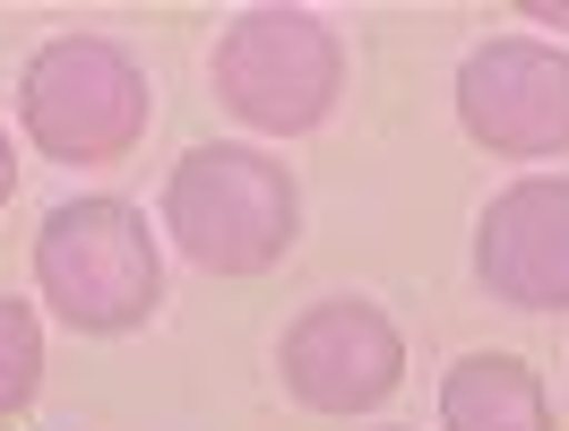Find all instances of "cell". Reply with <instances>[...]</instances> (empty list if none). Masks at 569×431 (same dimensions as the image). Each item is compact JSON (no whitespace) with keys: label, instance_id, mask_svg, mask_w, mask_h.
<instances>
[{"label":"cell","instance_id":"1","mask_svg":"<svg viewBox=\"0 0 569 431\" xmlns=\"http://www.w3.org/2000/svg\"><path fill=\"white\" fill-rule=\"evenodd\" d=\"M164 233L208 277H268L302 233L293 173L259 147H190L164 181Z\"/></svg>","mask_w":569,"mask_h":431},{"label":"cell","instance_id":"2","mask_svg":"<svg viewBox=\"0 0 569 431\" xmlns=\"http://www.w3.org/2000/svg\"><path fill=\"white\" fill-rule=\"evenodd\" d=\"M36 285L87 337H121L164 302V259L130 199H70L36 233Z\"/></svg>","mask_w":569,"mask_h":431},{"label":"cell","instance_id":"3","mask_svg":"<svg viewBox=\"0 0 569 431\" xmlns=\"http://www.w3.org/2000/svg\"><path fill=\"white\" fill-rule=\"evenodd\" d=\"M147 70L104 36H61L43 43L18 78V121L52 164H121L147 139Z\"/></svg>","mask_w":569,"mask_h":431},{"label":"cell","instance_id":"4","mask_svg":"<svg viewBox=\"0 0 569 431\" xmlns=\"http://www.w3.org/2000/svg\"><path fill=\"white\" fill-rule=\"evenodd\" d=\"M216 104L250 121V130H277V139H302L337 112V87H346V52L311 9H242L224 36H216Z\"/></svg>","mask_w":569,"mask_h":431},{"label":"cell","instance_id":"5","mask_svg":"<svg viewBox=\"0 0 569 431\" xmlns=\"http://www.w3.org/2000/svg\"><path fill=\"white\" fill-rule=\"evenodd\" d=\"M458 121L492 156H561L569 147V52L527 36H500L466 52L458 70Z\"/></svg>","mask_w":569,"mask_h":431},{"label":"cell","instance_id":"6","mask_svg":"<svg viewBox=\"0 0 569 431\" xmlns=\"http://www.w3.org/2000/svg\"><path fill=\"white\" fill-rule=\"evenodd\" d=\"M284 389L302 397L311 414H371L380 397L397 389V371H406V345H397L389 311H371L355 293H337V302H311L302 320L284 328Z\"/></svg>","mask_w":569,"mask_h":431},{"label":"cell","instance_id":"7","mask_svg":"<svg viewBox=\"0 0 569 431\" xmlns=\"http://www.w3.org/2000/svg\"><path fill=\"white\" fill-rule=\"evenodd\" d=\"M475 277L509 311H569V181H509L475 224Z\"/></svg>","mask_w":569,"mask_h":431},{"label":"cell","instance_id":"8","mask_svg":"<svg viewBox=\"0 0 569 431\" xmlns=\"http://www.w3.org/2000/svg\"><path fill=\"white\" fill-rule=\"evenodd\" d=\"M440 423L449 431H552L543 380L518 354H466L440 380Z\"/></svg>","mask_w":569,"mask_h":431},{"label":"cell","instance_id":"9","mask_svg":"<svg viewBox=\"0 0 569 431\" xmlns=\"http://www.w3.org/2000/svg\"><path fill=\"white\" fill-rule=\"evenodd\" d=\"M36 389H43V328H36L27 302H9V293H0V423H9V414H27Z\"/></svg>","mask_w":569,"mask_h":431},{"label":"cell","instance_id":"10","mask_svg":"<svg viewBox=\"0 0 569 431\" xmlns=\"http://www.w3.org/2000/svg\"><path fill=\"white\" fill-rule=\"evenodd\" d=\"M18 190V164H9V130H0V199Z\"/></svg>","mask_w":569,"mask_h":431},{"label":"cell","instance_id":"11","mask_svg":"<svg viewBox=\"0 0 569 431\" xmlns=\"http://www.w3.org/2000/svg\"><path fill=\"white\" fill-rule=\"evenodd\" d=\"M535 27H569V9H527Z\"/></svg>","mask_w":569,"mask_h":431}]
</instances>
